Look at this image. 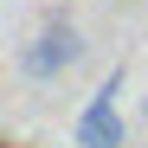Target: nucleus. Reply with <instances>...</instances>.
<instances>
[{"label": "nucleus", "mask_w": 148, "mask_h": 148, "mask_svg": "<svg viewBox=\"0 0 148 148\" xmlns=\"http://www.w3.org/2000/svg\"><path fill=\"white\" fill-rule=\"evenodd\" d=\"M116 97H122V77H103L97 97L77 116V148H122V116H116Z\"/></svg>", "instance_id": "nucleus-1"}, {"label": "nucleus", "mask_w": 148, "mask_h": 148, "mask_svg": "<svg viewBox=\"0 0 148 148\" xmlns=\"http://www.w3.org/2000/svg\"><path fill=\"white\" fill-rule=\"evenodd\" d=\"M77 58H84L77 32H71V26H45L26 52H19V71H26V77H58V71H71Z\"/></svg>", "instance_id": "nucleus-2"}]
</instances>
